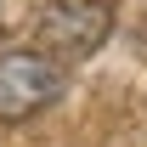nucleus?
I'll return each instance as SVG.
<instances>
[{"label": "nucleus", "instance_id": "7ed1b4c3", "mask_svg": "<svg viewBox=\"0 0 147 147\" xmlns=\"http://www.w3.org/2000/svg\"><path fill=\"white\" fill-rule=\"evenodd\" d=\"M0 34H6V28H0Z\"/></svg>", "mask_w": 147, "mask_h": 147}, {"label": "nucleus", "instance_id": "f03ea898", "mask_svg": "<svg viewBox=\"0 0 147 147\" xmlns=\"http://www.w3.org/2000/svg\"><path fill=\"white\" fill-rule=\"evenodd\" d=\"M40 45L57 57H91L113 34V6L108 0H51L40 6Z\"/></svg>", "mask_w": 147, "mask_h": 147}, {"label": "nucleus", "instance_id": "f257e3e1", "mask_svg": "<svg viewBox=\"0 0 147 147\" xmlns=\"http://www.w3.org/2000/svg\"><path fill=\"white\" fill-rule=\"evenodd\" d=\"M62 96V62L40 45H17L0 57V119L23 125Z\"/></svg>", "mask_w": 147, "mask_h": 147}]
</instances>
